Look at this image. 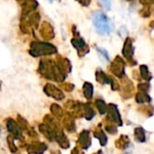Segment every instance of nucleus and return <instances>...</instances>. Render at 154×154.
Returning <instances> with one entry per match:
<instances>
[{"label":"nucleus","instance_id":"nucleus-1","mask_svg":"<svg viewBox=\"0 0 154 154\" xmlns=\"http://www.w3.org/2000/svg\"><path fill=\"white\" fill-rule=\"evenodd\" d=\"M93 23L97 28V31L100 33L106 34L109 33L112 30L109 21L106 17V15L103 14L102 13H97L94 14Z\"/></svg>","mask_w":154,"mask_h":154},{"label":"nucleus","instance_id":"nucleus-2","mask_svg":"<svg viewBox=\"0 0 154 154\" xmlns=\"http://www.w3.org/2000/svg\"><path fill=\"white\" fill-rule=\"evenodd\" d=\"M102 3L106 6V8H109L110 7V3H109V0H101Z\"/></svg>","mask_w":154,"mask_h":154}]
</instances>
